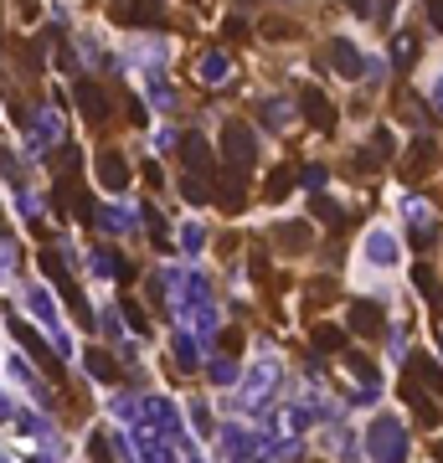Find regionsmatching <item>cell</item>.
Instances as JSON below:
<instances>
[{
  "instance_id": "1",
  "label": "cell",
  "mask_w": 443,
  "mask_h": 463,
  "mask_svg": "<svg viewBox=\"0 0 443 463\" xmlns=\"http://www.w3.org/2000/svg\"><path fill=\"white\" fill-rule=\"evenodd\" d=\"M222 165L233 170V175H253V165H258V134H253V124H227L222 129Z\"/></svg>"
},
{
  "instance_id": "2",
  "label": "cell",
  "mask_w": 443,
  "mask_h": 463,
  "mask_svg": "<svg viewBox=\"0 0 443 463\" xmlns=\"http://www.w3.org/2000/svg\"><path fill=\"white\" fill-rule=\"evenodd\" d=\"M366 453L381 459V463L407 459V427H402L397 417H377L371 422V433H366Z\"/></svg>"
},
{
  "instance_id": "3",
  "label": "cell",
  "mask_w": 443,
  "mask_h": 463,
  "mask_svg": "<svg viewBox=\"0 0 443 463\" xmlns=\"http://www.w3.org/2000/svg\"><path fill=\"white\" fill-rule=\"evenodd\" d=\"M108 16L124 21V26H160L166 21V5H160V0H114Z\"/></svg>"
},
{
  "instance_id": "4",
  "label": "cell",
  "mask_w": 443,
  "mask_h": 463,
  "mask_svg": "<svg viewBox=\"0 0 443 463\" xmlns=\"http://www.w3.org/2000/svg\"><path fill=\"white\" fill-rule=\"evenodd\" d=\"M402 371H407V381H418L422 391H433V397H443V366L433 356H428V350H418V356H407V366H402Z\"/></svg>"
},
{
  "instance_id": "5",
  "label": "cell",
  "mask_w": 443,
  "mask_h": 463,
  "mask_svg": "<svg viewBox=\"0 0 443 463\" xmlns=\"http://www.w3.org/2000/svg\"><path fill=\"white\" fill-rule=\"evenodd\" d=\"M299 114H304L310 129H319V134H330V129H336V108H330V98H325L319 88H304V93H299Z\"/></svg>"
},
{
  "instance_id": "6",
  "label": "cell",
  "mask_w": 443,
  "mask_h": 463,
  "mask_svg": "<svg viewBox=\"0 0 443 463\" xmlns=\"http://www.w3.org/2000/svg\"><path fill=\"white\" fill-rule=\"evenodd\" d=\"M181 160H186V170L201 175V181L217 175V155H211V145L201 139V134H186V139H181Z\"/></svg>"
},
{
  "instance_id": "7",
  "label": "cell",
  "mask_w": 443,
  "mask_h": 463,
  "mask_svg": "<svg viewBox=\"0 0 443 463\" xmlns=\"http://www.w3.org/2000/svg\"><path fill=\"white\" fill-rule=\"evenodd\" d=\"M381 324H387V309H381L377 299H356L351 304V335H381Z\"/></svg>"
},
{
  "instance_id": "8",
  "label": "cell",
  "mask_w": 443,
  "mask_h": 463,
  "mask_svg": "<svg viewBox=\"0 0 443 463\" xmlns=\"http://www.w3.org/2000/svg\"><path fill=\"white\" fill-rule=\"evenodd\" d=\"M330 67H336L340 78H361V72H366L361 52H356L351 42H345V37H336V42H330Z\"/></svg>"
},
{
  "instance_id": "9",
  "label": "cell",
  "mask_w": 443,
  "mask_h": 463,
  "mask_svg": "<svg viewBox=\"0 0 443 463\" xmlns=\"http://www.w3.org/2000/svg\"><path fill=\"white\" fill-rule=\"evenodd\" d=\"M78 104H83L88 124H104V119H108V93L98 83H78Z\"/></svg>"
},
{
  "instance_id": "10",
  "label": "cell",
  "mask_w": 443,
  "mask_h": 463,
  "mask_svg": "<svg viewBox=\"0 0 443 463\" xmlns=\"http://www.w3.org/2000/svg\"><path fill=\"white\" fill-rule=\"evenodd\" d=\"M98 181H104L108 190H124V186H129V165H124V155L104 149V155H98Z\"/></svg>"
},
{
  "instance_id": "11",
  "label": "cell",
  "mask_w": 443,
  "mask_h": 463,
  "mask_svg": "<svg viewBox=\"0 0 443 463\" xmlns=\"http://www.w3.org/2000/svg\"><path fill=\"white\" fill-rule=\"evenodd\" d=\"M407 222H413V242H418V248H433V242H439V227L428 222V206H422V201H407Z\"/></svg>"
},
{
  "instance_id": "12",
  "label": "cell",
  "mask_w": 443,
  "mask_h": 463,
  "mask_svg": "<svg viewBox=\"0 0 443 463\" xmlns=\"http://www.w3.org/2000/svg\"><path fill=\"white\" fill-rule=\"evenodd\" d=\"M428 160H433V134H418V145L407 149V160H402V175L418 181L422 170H428Z\"/></svg>"
},
{
  "instance_id": "13",
  "label": "cell",
  "mask_w": 443,
  "mask_h": 463,
  "mask_svg": "<svg viewBox=\"0 0 443 463\" xmlns=\"http://www.w3.org/2000/svg\"><path fill=\"white\" fill-rule=\"evenodd\" d=\"M145 412H149V427H155V433L175 438V407H170L166 397H149V401H145Z\"/></svg>"
},
{
  "instance_id": "14",
  "label": "cell",
  "mask_w": 443,
  "mask_h": 463,
  "mask_svg": "<svg viewBox=\"0 0 443 463\" xmlns=\"http://www.w3.org/2000/svg\"><path fill=\"white\" fill-rule=\"evenodd\" d=\"M345 366H351V376L361 381V391H377V360L361 356V350H345Z\"/></svg>"
},
{
  "instance_id": "15",
  "label": "cell",
  "mask_w": 443,
  "mask_h": 463,
  "mask_svg": "<svg viewBox=\"0 0 443 463\" xmlns=\"http://www.w3.org/2000/svg\"><path fill=\"white\" fill-rule=\"evenodd\" d=\"M274 381H278V366L274 360H258V371H253V381H248V401H263V391H274Z\"/></svg>"
},
{
  "instance_id": "16",
  "label": "cell",
  "mask_w": 443,
  "mask_h": 463,
  "mask_svg": "<svg viewBox=\"0 0 443 463\" xmlns=\"http://www.w3.org/2000/svg\"><path fill=\"white\" fill-rule=\"evenodd\" d=\"M366 257H371L377 268H387V263L397 257V242H392V232H371V237H366Z\"/></svg>"
},
{
  "instance_id": "17",
  "label": "cell",
  "mask_w": 443,
  "mask_h": 463,
  "mask_svg": "<svg viewBox=\"0 0 443 463\" xmlns=\"http://www.w3.org/2000/svg\"><path fill=\"white\" fill-rule=\"evenodd\" d=\"M413 63H418V37H413V31H402L397 42H392V67H397V72H407Z\"/></svg>"
},
{
  "instance_id": "18",
  "label": "cell",
  "mask_w": 443,
  "mask_h": 463,
  "mask_svg": "<svg viewBox=\"0 0 443 463\" xmlns=\"http://www.w3.org/2000/svg\"><path fill=\"white\" fill-rule=\"evenodd\" d=\"M88 376H93V381H104V386H108V381H119V366H114V356H104V350H88Z\"/></svg>"
},
{
  "instance_id": "19",
  "label": "cell",
  "mask_w": 443,
  "mask_h": 463,
  "mask_svg": "<svg viewBox=\"0 0 443 463\" xmlns=\"http://www.w3.org/2000/svg\"><path fill=\"white\" fill-rule=\"evenodd\" d=\"M31 139H37V149L63 139V129H57V108H42V114H37V134H31Z\"/></svg>"
},
{
  "instance_id": "20",
  "label": "cell",
  "mask_w": 443,
  "mask_h": 463,
  "mask_svg": "<svg viewBox=\"0 0 443 463\" xmlns=\"http://www.w3.org/2000/svg\"><path fill=\"white\" fill-rule=\"evenodd\" d=\"M88 263H93V274H98V278H129V263H119V257L108 253V248H98V253L88 257Z\"/></svg>"
},
{
  "instance_id": "21",
  "label": "cell",
  "mask_w": 443,
  "mask_h": 463,
  "mask_svg": "<svg viewBox=\"0 0 443 463\" xmlns=\"http://www.w3.org/2000/svg\"><path fill=\"white\" fill-rule=\"evenodd\" d=\"M310 340H315V350H325V356H330V350H345V330H336V324H315Z\"/></svg>"
},
{
  "instance_id": "22",
  "label": "cell",
  "mask_w": 443,
  "mask_h": 463,
  "mask_svg": "<svg viewBox=\"0 0 443 463\" xmlns=\"http://www.w3.org/2000/svg\"><path fill=\"white\" fill-rule=\"evenodd\" d=\"M5 324H11V335L21 340V345H26V350H31V356H37V360H52V356H47V345H42V340H37V330H26V324H21V319H16V315H5Z\"/></svg>"
},
{
  "instance_id": "23",
  "label": "cell",
  "mask_w": 443,
  "mask_h": 463,
  "mask_svg": "<svg viewBox=\"0 0 443 463\" xmlns=\"http://www.w3.org/2000/svg\"><path fill=\"white\" fill-rule=\"evenodd\" d=\"M315 216H319V222H325L330 232H340V227H345V211H340L336 201H330V196H315Z\"/></svg>"
},
{
  "instance_id": "24",
  "label": "cell",
  "mask_w": 443,
  "mask_h": 463,
  "mask_svg": "<svg viewBox=\"0 0 443 463\" xmlns=\"http://www.w3.org/2000/svg\"><path fill=\"white\" fill-rule=\"evenodd\" d=\"M175 360H181L186 371H196V366H201V350H196V340H191V330H181V335H175Z\"/></svg>"
},
{
  "instance_id": "25",
  "label": "cell",
  "mask_w": 443,
  "mask_h": 463,
  "mask_svg": "<svg viewBox=\"0 0 443 463\" xmlns=\"http://www.w3.org/2000/svg\"><path fill=\"white\" fill-rule=\"evenodd\" d=\"M222 448H227L233 459H248V453H253V438H248L243 427H227V433H222Z\"/></svg>"
},
{
  "instance_id": "26",
  "label": "cell",
  "mask_w": 443,
  "mask_h": 463,
  "mask_svg": "<svg viewBox=\"0 0 443 463\" xmlns=\"http://www.w3.org/2000/svg\"><path fill=\"white\" fill-rule=\"evenodd\" d=\"M160 438H166V433H160ZM160 438H149L145 427H140V433H134V448H140L145 459H170V442H160Z\"/></svg>"
},
{
  "instance_id": "27",
  "label": "cell",
  "mask_w": 443,
  "mask_h": 463,
  "mask_svg": "<svg viewBox=\"0 0 443 463\" xmlns=\"http://www.w3.org/2000/svg\"><path fill=\"white\" fill-rule=\"evenodd\" d=\"M181 196L201 206V201H211V181H201V175H191V170H186V181H181Z\"/></svg>"
},
{
  "instance_id": "28",
  "label": "cell",
  "mask_w": 443,
  "mask_h": 463,
  "mask_svg": "<svg viewBox=\"0 0 443 463\" xmlns=\"http://www.w3.org/2000/svg\"><path fill=\"white\" fill-rule=\"evenodd\" d=\"M294 170H274V175H268V201H284V196H289V190H294Z\"/></svg>"
},
{
  "instance_id": "29",
  "label": "cell",
  "mask_w": 443,
  "mask_h": 463,
  "mask_svg": "<svg viewBox=\"0 0 443 463\" xmlns=\"http://www.w3.org/2000/svg\"><path fill=\"white\" fill-rule=\"evenodd\" d=\"M201 78H207V83H222V78H227V57H222V52H207V57H201Z\"/></svg>"
},
{
  "instance_id": "30",
  "label": "cell",
  "mask_w": 443,
  "mask_h": 463,
  "mask_svg": "<svg viewBox=\"0 0 443 463\" xmlns=\"http://www.w3.org/2000/svg\"><path fill=\"white\" fill-rule=\"evenodd\" d=\"M31 309H37V319L57 324V304H52V294H47V289H31Z\"/></svg>"
},
{
  "instance_id": "31",
  "label": "cell",
  "mask_w": 443,
  "mask_h": 463,
  "mask_svg": "<svg viewBox=\"0 0 443 463\" xmlns=\"http://www.w3.org/2000/svg\"><path fill=\"white\" fill-rule=\"evenodd\" d=\"M63 299L72 304V315L83 319V324H93V315H88V304H83V294H78V283H72V278H63Z\"/></svg>"
},
{
  "instance_id": "32",
  "label": "cell",
  "mask_w": 443,
  "mask_h": 463,
  "mask_svg": "<svg viewBox=\"0 0 443 463\" xmlns=\"http://www.w3.org/2000/svg\"><path fill=\"white\" fill-rule=\"evenodd\" d=\"M211 381H217V386H233V381H237L233 350H227V356H222V360H211Z\"/></svg>"
},
{
  "instance_id": "33",
  "label": "cell",
  "mask_w": 443,
  "mask_h": 463,
  "mask_svg": "<svg viewBox=\"0 0 443 463\" xmlns=\"http://www.w3.org/2000/svg\"><path fill=\"white\" fill-rule=\"evenodd\" d=\"M98 222H104V227H108V232H129V227H134V216H129V211H124V206H108V211H104V216H98Z\"/></svg>"
},
{
  "instance_id": "34",
  "label": "cell",
  "mask_w": 443,
  "mask_h": 463,
  "mask_svg": "<svg viewBox=\"0 0 443 463\" xmlns=\"http://www.w3.org/2000/svg\"><path fill=\"white\" fill-rule=\"evenodd\" d=\"M304 237H310V232L299 227V222H289V227H278V242H284V248H304Z\"/></svg>"
},
{
  "instance_id": "35",
  "label": "cell",
  "mask_w": 443,
  "mask_h": 463,
  "mask_svg": "<svg viewBox=\"0 0 443 463\" xmlns=\"http://www.w3.org/2000/svg\"><path fill=\"white\" fill-rule=\"evenodd\" d=\"M258 114H263V119H268V124H284V119H289V104H268V98H263V104H258Z\"/></svg>"
},
{
  "instance_id": "36",
  "label": "cell",
  "mask_w": 443,
  "mask_h": 463,
  "mask_svg": "<svg viewBox=\"0 0 443 463\" xmlns=\"http://www.w3.org/2000/svg\"><path fill=\"white\" fill-rule=\"evenodd\" d=\"M299 186H304V190H325V165L299 170Z\"/></svg>"
},
{
  "instance_id": "37",
  "label": "cell",
  "mask_w": 443,
  "mask_h": 463,
  "mask_svg": "<svg viewBox=\"0 0 443 463\" xmlns=\"http://www.w3.org/2000/svg\"><path fill=\"white\" fill-rule=\"evenodd\" d=\"M124 319H129V324H134V330H140V335H145V330H149L145 309H140V304H134V299H124Z\"/></svg>"
},
{
  "instance_id": "38",
  "label": "cell",
  "mask_w": 443,
  "mask_h": 463,
  "mask_svg": "<svg viewBox=\"0 0 443 463\" xmlns=\"http://www.w3.org/2000/svg\"><path fill=\"white\" fill-rule=\"evenodd\" d=\"M413 283L422 289V299H428L433 289H439V278H433V268H413Z\"/></svg>"
},
{
  "instance_id": "39",
  "label": "cell",
  "mask_w": 443,
  "mask_h": 463,
  "mask_svg": "<svg viewBox=\"0 0 443 463\" xmlns=\"http://www.w3.org/2000/svg\"><path fill=\"white\" fill-rule=\"evenodd\" d=\"M201 242H207V232H201V227H186V232H181V248H186V253H196Z\"/></svg>"
},
{
  "instance_id": "40",
  "label": "cell",
  "mask_w": 443,
  "mask_h": 463,
  "mask_svg": "<svg viewBox=\"0 0 443 463\" xmlns=\"http://www.w3.org/2000/svg\"><path fill=\"white\" fill-rule=\"evenodd\" d=\"M392 11H397V0H377V11H371V16H377L381 26H392Z\"/></svg>"
},
{
  "instance_id": "41",
  "label": "cell",
  "mask_w": 443,
  "mask_h": 463,
  "mask_svg": "<svg viewBox=\"0 0 443 463\" xmlns=\"http://www.w3.org/2000/svg\"><path fill=\"white\" fill-rule=\"evenodd\" d=\"M371 149H377V155H392V134H387V129H377V134H371Z\"/></svg>"
},
{
  "instance_id": "42",
  "label": "cell",
  "mask_w": 443,
  "mask_h": 463,
  "mask_svg": "<svg viewBox=\"0 0 443 463\" xmlns=\"http://www.w3.org/2000/svg\"><path fill=\"white\" fill-rule=\"evenodd\" d=\"M284 417H289V427H294V433H299V427H310V412H304V407H289Z\"/></svg>"
},
{
  "instance_id": "43",
  "label": "cell",
  "mask_w": 443,
  "mask_h": 463,
  "mask_svg": "<svg viewBox=\"0 0 443 463\" xmlns=\"http://www.w3.org/2000/svg\"><path fill=\"white\" fill-rule=\"evenodd\" d=\"M428 21H433V31H443V0H428Z\"/></svg>"
},
{
  "instance_id": "44",
  "label": "cell",
  "mask_w": 443,
  "mask_h": 463,
  "mask_svg": "<svg viewBox=\"0 0 443 463\" xmlns=\"http://www.w3.org/2000/svg\"><path fill=\"white\" fill-rule=\"evenodd\" d=\"M155 104H160V108H170V104H175V93H170L166 83H155Z\"/></svg>"
},
{
  "instance_id": "45",
  "label": "cell",
  "mask_w": 443,
  "mask_h": 463,
  "mask_svg": "<svg viewBox=\"0 0 443 463\" xmlns=\"http://www.w3.org/2000/svg\"><path fill=\"white\" fill-rule=\"evenodd\" d=\"M16 5H21V21H37V11H42L37 0H16Z\"/></svg>"
},
{
  "instance_id": "46",
  "label": "cell",
  "mask_w": 443,
  "mask_h": 463,
  "mask_svg": "<svg viewBox=\"0 0 443 463\" xmlns=\"http://www.w3.org/2000/svg\"><path fill=\"white\" fill-rule=\"evenodd\" d=\"M345 5H351V11H356V16H371V11H377V5H371V0H345Z\"/></svg>"
},
{
  "instance_id": "47",
  "label": "cell",
  "mask_w": 443,
  "mask_h": 463,
  "mask_svg": "<svg viewBox=\"0 0 443 463\" xmlns=\"http://www.w3.org/2000/svg\"><path fill=\"white\" fill-rule=\"evenodd\" d=\"M428 309H433V315H443V289H433V294H428Z\"/></svg>"
},
{
  "instance_id": "48",
  "label": "cell",
  "mask_w": 443,
  "mask_h": 463,
  "mask_svg": "<svg viewBox=\"0 0 443 463\" xmlns=\"http://www.w3.org/2000/svg\"><path fill=\"white\" fill-rule=\"evenodd\" d=\"M433 108H439V114H443V78H439V83H433Z\"/></svg>"
},
{
  "instance_id": "49",
  "label": "cell",
  "mask_w": 443,
  "mask_h": 463,
  "mask_svg": "<svg viewBox=\"0 0 443 463\" xmlns=\"http://www.w3.org/2000/svg\"><path fill=\"white\" fill-rule=\"evenodd\" d=\"M433 459H443V442H433Z\"/></svg>"
}]
</instances>
